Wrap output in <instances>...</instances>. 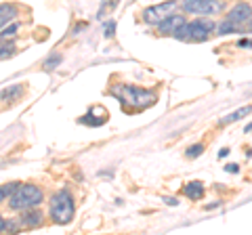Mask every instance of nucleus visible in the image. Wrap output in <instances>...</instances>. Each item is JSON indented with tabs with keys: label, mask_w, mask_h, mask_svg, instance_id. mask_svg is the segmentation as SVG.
<instances>
[{
	"label": "nucleus",
	"mask_w": 252,
	"mask_h": 235,
	"mask_svg": "<svg viewBox=\"0 0 252 235\" xmlns=\"http://www.w3.org/2000/svg\"><path fill=\"white\" fill-rule=\"evenodd\" d=\"M112 95L116 99H120L124 109H145V107L156 103L154 90L137 88V86H126V84L116 86V88H112Z\"/></svg>",
	"instance_id": "1"
},
{
	"label": "nucleus",
	"mask_w": 252,
	"mask_h": 235,
	"mask_svg": "<svg viewBox=\"0 0 252 235\" xmlns=\"http://www.w3.org/2000/svg\"><path fill=\"white\" fill-rule=\"evenodd\" d=\"M42 200H44V191L40 187L30 185V183H17V187L9 195V208L11 210L36 208L38 204H42Z\"/></svg>",
	"instance_id": "2"
},
{
	"label": "nucleus",
	"mask_w": 252,
	"mask_h": 235,
	"mask_svg": "<svg viewBox=\"0 0 252 235\" xmlns=\"http://www.w3.org/2000/svg\"><path fill=\"white\" fill-rule=\"evenodd\" d=\"M74 212H76L74 198H72V193H69L67 189H61L51 198V202H49V216H51V221L55 225L72 223Z\"/></svg>",
	"instance_id": "3"
},
{
	"label": "nucleus",
	"mask_w": 252,
	"mask_h": 235,
	"mask_svg": "<svg viewBox=\"0 0 252 235\" xmlns=\"http://www.w3.org/2000/svg\"><path fill=\"white\" fill-rule=\"evenodd\" d=\"M217 29L215 21L210 19H193V21H185L183 26H181L175 34H172V38H177V40H183V42H204L208 40L210 34Z\"/></svg>",
	"instance_id": "4"
},
{
	"label": "nucleus",
	"mask_w": 252,
	"mask_h": 235,
	"mask_svg": "<svg viewBox=\"0 0 252 235\" xmlns=\"http://www.w3.org/2000/svg\"><path fill=\"white\" fill-rule=\"evenodd\" d=\"M181 6L189 15H217L225 9V0H183Z\"/></svg>",
	"instance_id": "5"
},
{
	"label": "nucleus",
	"mask_w": 252,
	"mask_h": 235,
	"mask_svg": "<svg viewBox=\"0 0 252 235\" xmlns=\"http://www.w3.org/2000/svg\"><path fill=\"white\" fill-rule=\"evenodd\" d=\"M177 0H166V2H160V4H154V6H147L143 11V21L149 23V26H158L162 19H166L168 15L175 13L177 9Z\"/></svg>",
	"instance_id": "6"
},
{
	"label": "nucleus",
	"mask_w": 252,
	"mask_h": 235,
	"mask_svg": "<svg viewBox=\"0 0 252 235\" xmlns=\"http://www.w3.org/2000/svg\"><path fill=\"white\" fill-rule=\"evenodd\" d=\"M252 19V6L248 2H238L233 4L229 13H227V21L235 23V26H244V23H248Z\"/></svg>",
	"instance_id": "7"
},
{
	"label": "nucleus",
	"mask_w": 252,
	"mask_h": 235,
	"mask_svg": "<svg viewBox=\"0 0 252 235\" xmlns=\"http://www.w3.org/2000/svg\"><path fill=\"white\" fill-rule=\"evenodd\" d=\"M183 23H185V17H183V15L172 13V15H168L166 19H162L160 23H158V32H160V34H168V36H172V34H175L181 26H183Z\"/></svg>",
	"instance_id": "8"
},
{
	"label": "nucleus",
	"mask_w": 252,
	"mask_h": 235,
	"mask_svg": "<svg viewBox=\"0 0 252 235\" xmlns=\"http://www.w3.org/2000/svg\"><path fill=\"white\" fill-rule=\"evenodd\" d=\"M42 223V212H38L34 208L23 210V214L19 216V227H26V229H32V227H38Z\"/></svg>",
	"instance_id": "9"
},
{
	"label": "nucleus",
	"mask_w": 252,
	"mask_h": 235,
	"mask_svg": "<svg viewBox=\"0 0 252 235\" xmlns=\"http://www.w3.org/2000/svg\"><path fill=\"white\" fill-rule=\"evenodd\" d=\"M183 195H187L189 200H202L204 198V185H202V181H189L183 187Z\"/></svg>",
	"instance_id": "10"
},
{
	"label": "nucleus",
	"mask_w": 252,
	"mask_h": 235,
	"mask_svg": "<svg viewBox=\"0 0 252 235\" xmlns=\"http://www.w3.org/2000/svg\"><path fill=\"white\" fill-rule=\"evenodd\" d=\"M19 9L15 4H0V28H4L9 21H13L17 17Z\"/></svg>",
	"instance_id": "11"
},
{
	"label": "nucleus",
	"mask_w": 252,
	"mask_h": 235,
	"mask_svg": "<svg viewBox=\"0 0 252 235\" xmlns=\"http://www.w3.org/2000/svg\"><path fill=\"white\" fill-rule=\"evenodd\" d=\"M250 112H252V105H246V107H242V109H238V112H233V114H229V116H225L223 120H220V126H225V124H233L235 120H240V118L248 116Z\"/></svg>",
	"instance_id": "12"
},
{
	"label": "nucleus",
	"mask_w": 252,
	"mask_h": 235,
	"mask_svg": "<svg viewBox=\"0 0 252 235\" xmlns=\"http://www.w3.org/2000/svg\"><path fill=\"white\" fill-rule=\"evenodd\" d=\"M23 95V86L17 84V86H11V88H6L4 92H0V99L2 101H15Z\"/></svg>",
	"instance_id": "13"
},
{
	"label": "nucleus",
	"mask_w": 252,
	"mask_h": 235,
	"mask_svg": "<svg viewBox=\"0 0 252 235\" xmlns=\"http://www.w3.org/2000/svg\"><path fill=\"white\" fill-rule=\"evenodd\" d=\"M19 29V23H11V26H4L2 32H0V38L2 40H9V38H15V34H17Z\"/></svg>",
	"instance_id": "14"
},
{
	"label": "nucleus",
	"mask_w": 252,
	"mask_h": 235,
	"mask_svg": "<svg viewBox=\"0 0 252 235\" xmlns=\"http://www.w3.org/2000/svg\"><path fill=\"white\" fill-rule=\"evenodd\" d=\"M238 28L240 26H235V23H231V21H223V23H219L217 26V29H219V34H233V32H238Z\"/></svg>",
	"instance_id": "15"
},
{
	"label": "nucleus",
	"mask_w": 252,
	"mask_h": 235,
	"mask_svg": "<svg viewBox=\"0 0 252 235\" xmlns=\"http://www.w3.org/2000/svg\"><path fill=\"white\" fill-rule=\"evenodd\" d=\"M204 153V145L202 143H195V145H191V147H187V151H185V155L189 160L191 158H198V155H202Z\"/></svg>",
	"instance_id": "16"
},
{
	"label": "nucleus",
	"mask_w": 252,
	"mask_h": 235,
	"mask_svg": "<svg viewBox=\"0 0 252 235\" xmlns=\"http://www.w3.org/2000/svg\"><path fill=\"white\" fill-rule=\"evenodd\" d=\"M11 55H15V44L13 42L0 44V59H6V57H11Z\"/></svg>",
	"instance_id": "17"
},
{
	"label": "nucleus",
	"mask_w": 252,
	"mask_h": 235,
	"mask_svg": "<svg viewBox=\"0 0 252 235\" xmlns=\"http://www.w3.org/2000/svg\"><path fill=\"white\" fill-rule=\"evenodd\" d=\"M59 63H61V55L55 53V55H51V57L44 61V67H46V69H53V67H57Z\"/></svg>",
	"instance_id": "18"
},
{
	"label": "nucleus",
	"mask_w": 252,
	"mask_h": 235,
	"mask_svg": "<svg viewBox=\"0 0 252 235\" xmlns=\"http://www.w3.org/2000/svg\"><path fill=\"white\" fill-rule=\"evenodd\" d=\"M17 187V183H11V185H4V187H0V202H4L9 195L13 193V189Z\"/></svg>",
	"instance_id": "19"
},
{
	"label": "nucleus",
	"mask_w": 252,
	"mask_h": 235,
	"mask_svg": "<svg viewBox=\"0 0 252 235\" xmlns=\"http://www.w3.org/2000/svg\"><path fill=\"white\" fill-rule=\"evenodd\" d=\"M114 29H116V23H114V21L105 23V36H107V38H112V36H114Z\"/></svg>",
	"instance_id": "20"
},
{
	"label": "nucleus",
	"mask_w": 252,
	"mask_h": 235,
	"mask_svg": "<svg viewBox=\"0 0 252 235\" xmlns=\"http://www.w3.org/2000/svg\"><path fill=\"white\" fill-rule=\"evenodd\" d=\"M238 46H242V49H252V40H246V38H244V40L238 42Z\"/></svg>",
	"instance_id": "21"
},
{
	"label": "nucleus",
	"mask_w": 252,
	"mask_h": 235,
	"mask_svg": "<svg viewBox=\"0 0 252 235\" xmlns=\"http://www.w3.org/2000/svg\"><path fill=\"white\" fill-rule=\"evenodd\" d=\"M6 229H9V223H6L4 218L0 216V233H2V231H6Z\"/></svg>",
	"instance_id": "22"
},
{
	"label": "nucleus",
	"mask_w": 252,
	"mask_h": 235,
	"mask_svg": "<svg viewBox=\"0 0 252 235\" xmlns=\"http://www.w3.org/2000/svg\"><path fill=\"white\" fill-rule=\"evenodd\" d=\"M225 170H229V172H238L240 168H238V164H227Z\"/></svg>",
	"instance_id": "23"
},
{
	"label": "nucleus",
	"mask_w": 252,
	"mask_h": 235,
	"mask_svg": "<svg viewBox=\"0 0 252 235\" xmlns=\"http://www.w3.org/2000/svg\"><path fill=\"white\" fill-rule=\"evenodd\" d=\"M164 202L170 204V206H175V204H179V200H175V198H164Z\"/></svg>",
	"instance_id": "24"
},
{
	"label": "nucleus",
	"mask_w": 252,
	"mask_h": 235,
	"mask_svg": "<svg viewBox=\"0 0 252 235\" xmlns=\"http://www.w3.org/2000/svg\"><path fill=\"white\" fill-rule=\"evenodd\" d=\"M225 155H229V149H220L219 151V158H225Z\"/></svg>",
	"instance_id": "25"
},
{
	"label": "nucleus",
	"mask_w": 252,
	"mask_h": 235,
	"mask_svg": "<svg viewBox=\"0 0 252 235\" xmlns=\"http://www.w3.org/2000/svg\"><path fill=\"white\" fill-rule=\"evenodd\" d=\"M244 132H252V122L248 124V126H246V128H244Z\"/></svg>",
	"instance_id": "26"
}]
</instances>
